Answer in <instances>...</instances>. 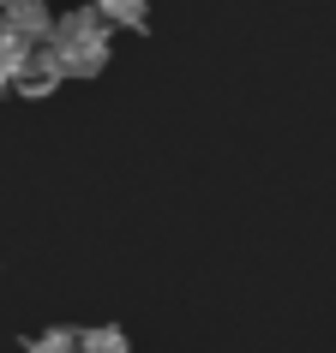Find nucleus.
<instances>
[{
    "mask_svg": "<svg viewBox=\"0 0 336 353\" xmlns=\"http://www.w3.org/2000/svg\"><path fill=\"white\" fill-rule=\"evenodd\" d=\"M109 30L114 24L102 19V12H60L55 19V37H48V48L60 54V66H66V78H96L102 66H109Z\"/></svg>",
    "mask_w": 336,
    "mask_h": 353,
    "instance_id": "obj_1",
    "label": "nucleus"
},
{
    "mask_svg": "<svg viewBox=\"0 0 336 353\" xmlns=\"http://www.w3.org/2000/svg\"><path fill=\"white\" fill-rule=\"evenodd\" d=\"M37 48H42V42H30V37L19 30V24H12L6 12H0V84H19Z\"/></svg>",
    "mask_w": 336,
    "mask_h": 353,
    "instance_id": "obj_2",
    "label": "nucleus"
},
{
    "mask_svg": "<svg viewBox=\"0 0 336 353\" xmlns=\"http://www.w3.org/2000/svg\"><path fill=\"white\" fill-rule=\"evenodd\" d=\"M60 84H66V66H60V54L48 48V42H42L37 54H30V66H24V78L12 84V90H19V96H55Z\"/></svg>",
    "mask_w": 336,
    "mask_h": 353,
    "instance_id": "obj_3",
    "label": "nucleus"
},
{
    "mask_svg": "<svg viewBox=\"0 0 336 353\" xmlns=\"http://www.w3.org/2000/svg\"><path fill=\"white\" fill-rule=\"evenodd\" d=\"M78 353H132V341H127V330L96 323V330H78Z\"/></svg>",
    "mask_w": 336,
    "mask_h": 353,
    "instance_id": "obj_4",
    "label": "nucleus"
},
{
    "mask_svg": "<svg viewBox=\"0 0 336 353\" xmlns=\"http://www.w3.org/2000/svg\"><path fill=\"white\" fill-rule=\"evenodd\" d=\"M91 6H96L109 24H120V30H138V24L150 19V0H91Z\"/></svg>",
    "mask_w": 336,
    "mask_h": 353,
    "instance_id": "obj_5",
    "label": "nucleus"
},
{
    "mask_svg": "<svg viewBox=\"0 0 336 353\" xmlns=\"http://www.w3.org/2000/svg\"><path fill=\"white\" fill-rule=\"evenodd\" d=\"M24 353H78V330H42L24 341Z\"/></svg>",
    "mask_w": 336,
    "mask_h": 353,
    "instance_id": "obj_6",
    "label": "nucleus"
},
{
    "mask_svg": "<svg viewBox=\"0 0 336 353\" xmlns=\"http://www.w3.org/2000/svg\"><path fill=\"white\" fill-rule=\"evenodd\" d=\"M0 6H19V0H0Z\"/></svg>",
    "mask_w": 336,
    "mask_h": 353,
    "instance_id": "obj_7",
    "label": "nucleus"
}]
</instances>
